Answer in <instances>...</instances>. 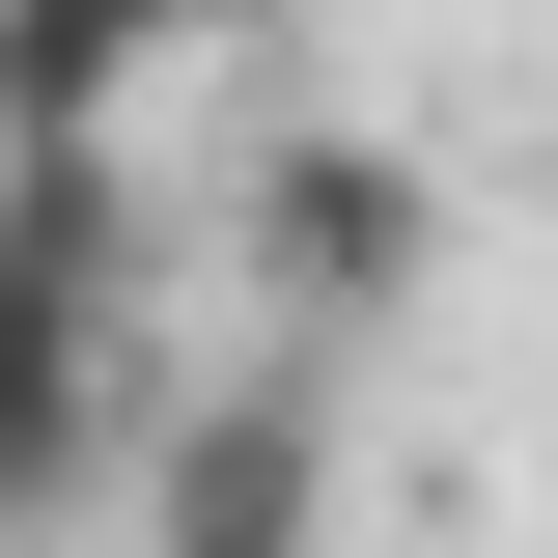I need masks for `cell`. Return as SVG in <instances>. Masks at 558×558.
Here are the masks:
<instances>
[{"instance_id":"cell-3","label":"cell","mask_w":558,"mask_h":558,"mask_svg":"<svg viewBox=\"0 0 558 558\" xmlns=\"http://www.w3.org/2000/svg\"><path fill=\"white\" fill-rule=\"evenodd\" d=\"M418 279H447V168L418 140H279L252 168V307L279 336H391Z\"/></svg>"},{"instance_id":"cell-4","label":"cell","mask_w":558,"mask_h":558,"mask_svg":"<svg viewBox=\"0 0 558 558\" xmlns=\"http://www.w3.org/2000/svg\"><path fill=\"white\" fill-rule=\"evenodd\" d=\"M252 0H0V140H112L140 84H196Z\"/></svg>"},{"instance_id":"cell-2","label":"cell","mask_w":558,"mask_h":558,"mask_svg":"<svg viewBox=\"0 0 558 558\" xmlns=\"http://www.w3.org/2000/svg\"><path fill=\"white\" fill-rule=\"evenodd\" d=\"M140 558H336V336H252L140 418Z\"/></svg>"},{"instance_id":"cell-1","label":"cell","mask_w":558,"mask_h":558,"mask_svg":"<svg viewBox=\"0 0 558 558\" xmlns=\"http://www.w3.org/2000/svg\"><path fill=\"white\" fill-rule=\"evenodd\" d=\"M140 279H168V223H140V168H112V140H0V558L112 475Z\"/></svg>"}]
</instances>
